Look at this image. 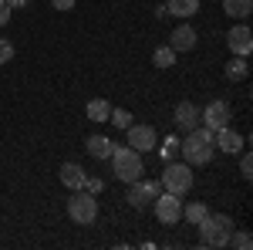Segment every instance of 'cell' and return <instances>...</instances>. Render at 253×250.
Listing matches in <instances>:
<instances>
[{
	"label": "cell",
	"mask_w": 253,
	"mask_h": 250,
	"mask_svg": "<svg viewBox=\"0 0 253 250\" xmlns=\"http://www.w3.org/2000/svg\"><path fill=\"white\" fill-rule=\"evenodd\" d=\"M179 152L189 166H206L216 155V132L206 125H196L193 132H186V139L179 142Z\"/></svg>",
	"instance_id": "cell-1"
},
{
	"label": "cell",
	"mask_w": 253,
	"mask_h": 250,
	"mask_svg": "<svg viewBox=\"0 0 253 250\" xmlns=\"http://www.w3.org/2000/svg\"><path fill=\"white\" fill-rule=\"evenodd\" d=\"M196 227H199V244L203 247H230V233L236 230L233 216H226V213H206Z\"/></svg>",
	"instance_id": "cell-2"
},
{
	"label": "cell",
	"mask_w": 253,
	"mask_h": 250,
	"mask_svg": "<svg viewBox=\"0 0 253 250\" xmlns=\"http://www.w3.org/2000/svg\"><path fill=\"white\" fill-rule=\"evenodd\" d=\"M112 173H115V179H122V183H135V179H142V152H135L132 146H115L112 149Z\"/></svg>",
	"instance_id": "cell-3"
},
{
	"label": "cell",
	"mask_w": 253,
	"mask_h": 250,
	"mask_svg": "<svg viewBox=\"0 0 253 250\" xmlns=\"http://www.w3.org/2000/svg\"><path fill=\"white\" fill-rule=\"evenodd\" d=\"M68 216L81 223V227H88V223H95L98 220V196L88 190H75L71 193V200H68Z\"/></svg>",
	"instance_id": "cell-4"
},
{
	"label": "cell",
	"mask_w": 253,
	"mask_h": 250,
	"mask_svg": "<svg viewBox=\"0 0 253 250\" xmlns=\"http://www.w3.org/2000/svg\"><path fill=\"white\" fill-rule=\"evenodd\" d=\"M162 190L166 193H175V196H186V193L193 190V166L189 162H169L166 166V173H162Z\"/></svg>",
	"instance_id": "cell-5"
},
{
	"label": "cell",
	"mask_w": 253,
	"mask_h": 250,
	"mask_svg": "<svg viewBox=\"0 0 253 250\" xmlns=\"http://www.w3.org/2000/svg\"><path fill=\"white\" fill-rule=\"evenodd\" d=\"M159 193H162V183L159 179H135V183H128V206L145 210Z\"/></svg>",
	"instance_id": "cell-6"
},
{
	"label": "cell",
	"mask_w": 253,
	"mask_h": 250,
	"mask_svg": "<svg viewBox=\"0 0 253 250\" xmlns=\"http://www.w3.org/2000/svg\"><path fill=\"white\" fill-rule=\"evenodd\" d=\"M179 200L182 196H175V193H159L152 200V210H156L159 223H179V216H182V203Z\"/></svg>",
	"instance_id": "cell-7"
},
{
	"label": "cell",
	"mask_w": 253,
	"mask_h": 250,
	"mask_svg": "<svg viewBox=\"0 0 253 250\" xmlns=\"http://www.w3.org/2000/svg\"><path fill=\"white\" fill-rule=\"evenodd\" d=\"M230 118H233V112H230V105L223 101V98H216V101H210L206 105V112H199V122L206 125V129H223V125H230Z\"/></svg>",
	"instance_id": "cell-8"
},
{
	"label": "cell",
	"mask_w": 253,
	"mask_h": 250,
	"mask_svg": "<svg viewBox=\"0 0 253 250\" xmlns=\"http://www.w3.org/2000/svg\"><path fill=\"white\" fill-rule=\"evenodd\" d=\"M159 142V135L152 125H138V122H132L128 125V146L135 149V152H152Z\"/></svg>",
	"instance_id": "cell-9"
},
{
	"label": "cell",
	"mask_w": 253,
	"mask_h": 250,
	"mask_svg": "<svg viewBox=\"0 0 253 250\" xmlns=\"http://www.w3.org/2000/svg\"><path fill=\"white\" fill-rule=\"evenodd\" d=\"M226 44H230V51H233L236 58H247L253 51V34L247 24H236V27H230V34H226Z\"/></svg>",
	"instance_id": "cell-10"
},
{
	"label": "cell",
	"mask_w": 253,
	"mask_h": 250,
	"mask_svg": "<svg viewBox=\"0 0 253 250\" xmlns=\"http://www.w3.org/2000/svg\"><path fill=\"white\" fill-rule=\"evenodd\" d=\"M243 146H247V142H243V135L240 132H233V125H223V129H216V149H219V152H243Z\"/></svg>",
	"instance_id": "cell-11"
},
{
	"label": "cell",
	"mask_w": 253,
	"mask_h": 250,
	"mask_svg": "<svg viewBox=\"0 0 253 250\" xmlns=\"http://www.w3.org/2000/svg\"><path fill=\"white\" fill-rule=\"evenodd\" d=\"M172 122L182 129V132H193L196 125H199V108H196L193 101H179V105H175V118H172Z\"/></svg>",
	"instance_id": "cell-12"
},
{
	"label": "cell",
	"mask_w": 253,
	"mask_h": 250,
	"mask_svg": "<svg viewBox=\"0 0 253 250\" xmlns=\"http://www.w3.org/2000/svg\"><path fill=\"white\" fill-rule=\"evenodd\" d=\"M169 48H172L175 54H179V51H193L196 48V31L189 24H179L172 31V38H169Z\"/></svg>",
	"instance_id": "cell-13"
},
{
	"label": "cell",
	"mask_w": 253,
	"mask_h": 250,
	"mask_svg": "<svg viewBox=\"0 0 253 250\" xmlns=\"http://www.w3.org/2000/svg\"><path fill=\"white\" fill-rule=\"evenodd\" d=\"M84 149H88L91 159H108L112 149H115V142H112V139H105V135H91V139L84 142Z\"/></svg>",
	"instance_id": "cell-14"
},
{
	"label": "cell",
	"mask_w": 253,
	"mask_h": 250,
	"mask_svg": "<svg viewBox=\"0 0 253 250\" xmlns=\"http://www.w3.org/2000/svg\"><path fill=\"white\" fill-rule=\"evenodd\" d=\"M84 169H81L78 162H64V166H61V183H64V186H68V190H81V183H84Z\"/></svg>",
	"instance_id": "cell-15"
},
{
	"label": "cell",
	"mask_w": 253,
	"mask_h": 250,
	"mask_svg": "<svg viewBox=\"0 0 253 250\" xmlns=\"http://www.w3.org/2000/svg\"><path fill=\"white\" fill-rule=\"evenodd\" d=\"M166 10H169V17H193L196 10H199V0H166Z\"/></svg>",
	"instance_id": "cell-16"
},
{
	"label": "cell",
	"mask_w": 253,
	"mask_h": 250,
	"mask_svg": "<svg viewBox=\"0 0 253 250\" xmlns=\"http://www.w3.org/2000/svg\"><path fill=\"white\" fill-rule=\"evenodd\" d=\"M223 10H226L230 17L243 20V17H250V14H253V0H223Z\"/></svg>",
	"instance_id": "cell-17"
},
{
	"label": "cell",
	"mask_w": 253,
	"mask_h": 250,
	"mask_svg": "<svg viewBox=\"0 0 253 250\" xmlns=\"http://www.w3.org/2000/svg\"><path fill=\"white\" fill-rule=\"evenodd\" d=\"M84 112H88V118H91V122H108V115H112V105H108L105 98H91Z\"/></svg>",
	"instance_id": "cell-18"
},
{
	"label": "cell",
	"mask_w": 253,
	"mask_h": 250,
	"mask_svg": "<svg viewBox=\"0 0 253 250\" xmlns=\"http://www.w3.org/2000/svg\"><path fill=\"white\" fill-rule=\"evenodd\" d=\"M247 75H250V64H247V58H233L230 64H226V78H230V81H243Z\"/></svg>",
	"instance_id": "cell-19"
},
{
	"label": "cell",
	"mask_w": 253,
	"mask_h": 250,
	"mask_svg": "<svg viewBox=\"0 0 253 250\" xmlns=\"http://www.w3.org/2000/svg\"><path fill=\"white\" fill-rule=\"evenodd\" d=\"M108 122H112L115 129H128V125L135 122V115H132L128 108H112V115H108Z\"/></svg>",
	"instance_id": "cell-20"
},
{
	"label": "cell",
	"mask_w": 253,
	"mask_h": 250,
	"mask_svg": "<svg viewBox=\"0 0 253 250\" xmlns=\"http://www.w3.org/2000/svg\"><path fill=\"white\" fill-rule=\"evenodd\" d=\"M206 203H189V206H182V220H189V223H199V220H203V216H206Z\"/></svg>",
	"instance_id": "cell-21"
},
{
	"label": "cell",
	"mask_w": 253,
	"mask_h": 250,
	"mask_svg": "<svg viewBox=\"0 0 253 250\" xmlns=\"http://www.w3.org/2000/svg\"><path fill=\"white\" fill-rule=\"evenodd\" d=\"M152 61H156V68H172L175 64V51L166 44V48H159L156 54H152Z\"/></svg>",
	"instance_id": "cell-22"
},
{
	"label": "cell",
	"mask_w": 253,
	"mask_h": 250,
	"mask_svg": "<svg viewBox=\"0 0 253 250\" xmlns=\"http://www.w3.org/2000/svg\"><path fill=\"white\" fill-rule=\"evenodd\" d=\"M230 244H233L236 250H250L253 247V237L247 230H233V233H230Z\"/></svg>",
	"instance_id": "cell-23"
},
{
	"label": "cell",
	"mask_w": 253,
	"mask_h": 250,
	"mask_svg": "<svg viewBox=\"0 0 253 250\" xmlns=\"http://www.w3.org/2000/svg\"><path fill=\"white\" fill-rule=\"evenodd\" d=\"M159 152H162V159H166V162H172L175 155H179V139H175V135H169V139L162 142V149H159Z\"/></svg>",
	"instance_id": "cell-24"
},
{
	"label": "cell",
	"mask_w": 253,
	"mask_h": 250,
	"mask_svg": "<svg viewBox=\"0 0 253 250\" xmlns=\"http://www.w3.org/2000/svg\"><path fill=\"white\" fill-rule=\"evenodd\" d=\"M81 190H88V193H101L105 190V179H98V176H84V183H81Z\"/></svg>",
	"instance_id": "cell-25"
},
{
	"label": "cell",
	"mask_w": 253,
	"mask_h": 250,
	"mask_svg": "<svg viewBox=\"0 0 253 250\" xmlns=\"http://www.w3.org/2000/svg\"><path fill=\"white\" fill-rule=\"evenodd\" d=\"M240 173H243V179H253V159H250V152H243V159H240Z\"/></svg>",
	"instance_id": "cell-26"
},
{
	"label": "cell",
	"mask_w": 253,
	"mask_h": 250,
	"mask_svg": "<svg viewBox=\"0 0 253 250\" xmlns=\"http://www.w3.org/2000/svg\"><path fill=\"white\" fill-rule=\"evenodd\" d=\"M10 58H14V44L10 41H0V64H7Z\"/></svg>",
	"instance_id": "cell-27"
},
{
	"label": "cell",
	"mask_w": 253,
	"mask_h": 250,
	"mask_svg": "<svg viewBox=\"0 0 253 250\" xmlns=\"http://www.w3.org/2000/svg\"><path fill=\"white\" fill-rule=\"evenodd\" d=\"M7 20H10V7L7 0H0V27H7Z\"/></svg>",
	"instance_id": "cell-28"
},
{
	"label": "cell",
	"mask_w": 253,
	"mask_h": 250,
	"mask_svg": "<svg viewBox=\"0 0 253 250\" xmlns=\"http://www.w3.org/2000/svg\"><path fill=\"white\" fill-rule=\"evenodd\" d=\"M54 3V10H71L75 7V0H51Z\"/></svg>",
	"instance_id": "cell-29"
},
{
	"label": "cell",
	"mask_w": 253,
	"mask_h": 250,
	"mask_svg": "<svg viewBox=\"0 0 253 250\" xmlns=\"http://www.w3.org/2000/svg\"><path fill=\"white\" fill-rule=\"evenodd\" d=\"M24 3H27V0H7V7H10V10H20Z\"/></svg>",
	"instance_id": "cell-30"
}]
</instances>
